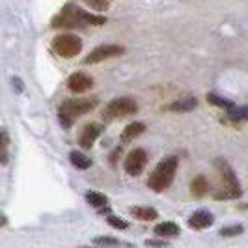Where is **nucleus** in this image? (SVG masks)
<instances>
[{
  "mask_svg": "<svg viewBox=\"0 0 248 248\" xmlns=\"http://www.w3.org/2000/svg\"><path fill=\"white\" fill-rule=\"evenodd\" d=\"M99 101L95 97H78V99H67L63 101L58 108V120L62 124L63 129H69L73 125L75 120H78L80 116H84L88 112H92L97 107Z\"/></svg>",
  "mask_w": 248,
  "mask_h": 248,
  "instance_id": "1",
  "label": "nucleus"
},
{
  "mask_svg": "<svg viewBox=\"0 0 248 248\" xmlns=\"http://www.w3.org/2000/svg\"><path fill=\"white\" fill-rule=\"evenodd\" d=\"M177 166H179V159H177L175 155H170V157L162 159V161L153 168V172L149 174L148 186L153 192H162V190H166L168 186L172 185V181H174Z\"/></svg>",
  "mask_w": 248,
  "mask_h": 248,
  "instance_id": "2",
  "label": "nucleus"
},
{
  "mask_svg": "<svg viewBox=\"0 0 248 248\" xmlns=\"http://www.w3.org/2000/svg\"><path fill=\"white\" fill-rule=\"evenodd\" d=\"M215 168H217L218 177H220V181H222L220 188L213 194L215 200H235V198H239V196L243 194V190H241V185H239V179H237L233 168L224 161V159H217V161H215Z\"/></svg>",
  "mask_w": 248,
  "mask_h": 248,
  "instance_id": "3",
  "label": "nucleus"
},
{
  "mask_svg": "<svg viewBox=\"0 0 248 248\" xmlns=\"http://www.w3.org/2000/svg\"><path fill=\"white\" fill-rule=\"evenodd\" d=\"M138 112V103L133 97H116L103 108V120L114 122L120 118H127Z\"/></svg>",
  "mask_w": 248,
  "mask_h": 248,
  "instance_id": "4",
  "label": "nucleus"
},
{
  "mask_svg": "<svg viewBox=\"0 0 248 248\" xmlns=\"http://www.w3.org/2000/svg\"><path fill=\"white\" fill-rule=\"evenodd\" d=\"M52 50L60 58H73L82 50V39L73 34H60L52 39Z\"/></svg>",
  "mask_w": 248,
  "mask_h": 248,
  "instance_id": "5",
  "label": "nucleus"
},
{
  "mask_svg": "<svg viewBox=\"0 0 248 248\" xmlns=\"http://www.w3.org/2000/svg\"><path fill=\"white\" fill-rule=\"evenodd\" d=\"M52 28H82V17H80V8H77L73 4H65L63 10L52 19L50 23Z\"/></svg>",
  "mask_w": 248,
  "mask_h": 248,
  "instance_id": "6",
  "label": "nucleus"
},
{
  "mask_svg": "<svg viewBox=\"0 0 248 248\" xmlns=\"http://www.w3.org/2000/svg\"><path fill=\"white\" fill-rule=\"evenodd\" d=\"M125 52V47L122 45H101V47H95L84 58V63L86 65H92V63H99L103 60H110V58H116V56H122Z\"/></svg>",
  "mask_w": 248,
  "mask_h": 248,
  "instance_id": "7",
  "label": "nucleus"
},
{
  "mask_svg": "<svg viewBox=\"0 0 248 248\" xmlns=\"http://www.w3.org/2000/svg\"><path fill=\"white\" fill-rule=\"evenodd\" d=\"M146 164H148V153L142 148H137L127 155V159L124 162V168L129 175H135L137 177V175H140L144 172Z\"/></svg>",
  "mask_w": 248,
  "mask_h": 248,
  "instance_id": "8",
  "label": "nucleus"
},
{
  "mask_svg": "<svg viewBox=\"0 0 248 248\" xmlns=\"http://www.w3.org/2000/svg\"><path fill=\"white\" fill-rule=\"evenodd\" d=\"M101 133H103V125L99 124H88L84 129H82V133H80V137H78V144H80V148L82 149H90L93 144H95V140L101 137Z\"/></svg>",
  "mask_w": 248,
  "mask_h": 248,
  "instance_id": "9",
  "label": "nucleus"
},
{
  "mask_svg": "<svg viewBox=\"0 0 248 248\" xmlns=\"http://www.w3.org/2000/svg\"><path fill=\"white\" fill-rule=\"evenodd\" d=\"M93 86V78L86 73H75L67 78V88L73 93H84Z\"/></svg>",
  "mask_w": 248,
  "mask_h": 248,
  "instance_id": "10",
  "label": "nucleus"
},
{
  "mask_svg": "<svg viewBox=\"0 0 248 248\" xmlns=\"http://www.w3.org/2000/svg\"><path fill=\"white\" fill-rule=\"evenodd\" d=\"M213 222H215V217L209 211H203V209L194 211L188 218V226L192 230H205V228L213 226Z\"/></svg>",
  "mask_w": 248,
  "mask_h": 248,
  "instance_id": "11",
  "label": "nucleus"
},
{
  "mask_svg": "<svg viewBox=\"0 0 248 248\" xmlns=\"http://www.w3.org/2000/svg\"><path fill=\"white\" fill-rule=\"evenodd\" d=\"M146 131V125L142 124V122H133V124H129L125 127L124 131H122V142L124 144H129V142H133L135 138H138L142 133Z\"/></svg>",
  "mask_w": 248,
  "mask_h": 248,
  "instance_id": "12",
  "label": "nucleus"
},
{
  "mask_svg": "<svg viewBox=\"0 0 248 248\" xmlns=\"http://www.w3.org/2000/svg\"><path fill=\"white\" fill-rule=\"evenodd\" d=\"M86 202L92 207H95L97 211H107L108 209V198L105 194H101V192H95V190L86 192Z\"/></svg>",
  "mask_w": 248,
  "mask_h": 248,
  "instance_id": "13",
  "label": "nucleus"
},
{
  "mask_svg": "<svg viewBox=\"0 0 248 248\" xmlns=\"http://www.w3.org/2000/svg\"><path fill=\"white\" fill-rule=\"evenodd\" d=\"M153 233L159 237H175L181 233V228L175 222H161L153 228Z\"/></svg>",
  "mask_w": 248,
  "mask_h": 248,
  "instance_id": "14",
  "label": "nucleus"
},
{
  "mask_svg": "<svg viewBox=\"0 0 248 248\" xmlns=\"http://www.w3.org/2000/svg\"><path fill=\"white\" fill-rule=\"evenodd\" d=\"M209 192V183H207V179L203 177V175H198V177H194L192 181H190V194L194 196V198H202V196H205Z\"/></svg>",
  "mask_w": 248,
  "mask_h": 248,
  "instance_id": "15",
  "label": "nucleus"
},
{
  "mask_svg": "<svg viewBox=\"0 0 248 248\" xmlns=\"http://www.w3.org/2000/svg\"><path fill=\"white\" fill-rule=\"evenodd\" d=\"M129 213H131L135 218L142 220V222H151V220L159 218V213L155 211L153 207H131Z\"/></svg>",
  "mask_w": 248,
  "mask_h": 248,
  "instance_id": "16",
  "label": "nucleus"
},
{
  "mask_svg": "<svg viewBox=\"0 0 248 248\" xmlns=\"http://www.w3.org/2000/svg\"><path fill=\"white\" fill-rule=\"evenodd\" d=\"M198 107V99L196 97H185V99H179L172 103L170 107H168V110L172 112H190L194 110Z\"/></svg>",
  "mask_w": 248,
  "mask_h": 248,
  "instance_id": "17",
  "label": "nucleus"
},
{
  "mask_svg": "<svg viewBox=\"0 0 248 248\" xmlns=\"http://www.w3.org/2000/svg\"><path fill=\"white\" fill-rule=\"evenodd\" d=\"M80 17H82V23L84 26H103L107 25V17L105 15H95V13H88L84 10H80Z\"/></svg>",
  "mask_w": 248,
  "mask_h": 248,
  "instance_id": "18",
  "label": "nucleus"
},
{
  "mask_svg": "<svg viewBox=\"0 0 248 248\" xmlns=\"http://www.w3.org/2000/svg\"><path fill=\"white\" fill-rule=\"evenodd\" d=\"M69 159H71V164L77 166V168H80V170H86L92 166V159H88L84 153H80V151H71L69 153Z\"/></svg>",
  "mask_w": 248,
  "mask_h": 248,
  "instance_id": "19",
  "label": "nucleus"
},
{
  "mask_svg": "<svg viewBox=\"0 0 248 248\" xmlns=\"http://www.w3.org/2000/svg\"><path fill=\"white\" fill-rule=\"evenodd\" d=\"M207 101H209L211 105H217V107H220V108H228V110L235 108V105H233L232 101L224 99V97H218V95H215V93H207Z\"/></svg>",
  "mask_w": 248,
  "mask_h": 248,
  "instance_id": "20",
  "label": "nucleus"
},
{
  "mask_svg": "<svg viewBox=\"0 0 248 248\" xmlns=\"http://www.w3.org/2000/svg\"><path fill=\"white\" fill-rule=\"evenodd\" d=\"M243 232H245V226L235 224V226H226L218 233H220V237H237V235H241Z\"/></svg>",
  "mask_w": 248,
  "mask_h": 248,
  "instance_id": "21",
  "label": "nucleus"
},
{
  "mask_svg": "<svg viewBox=\"0 0 248 248\" xmlns=\"http://www.w3.org/2000/svg\"><path fill=\"white\" fill-rule=\"evenodd\" d=\"M93 245H101V247H118L122 245L120 239H114V237H95L93 239Z\"/></svg>",
  "mask_w": 248,
  "mask_h": 248,
  "instance_id": "22",
  "label": "nucleus"
},
{
  "mask_svg": "<svg viewBox=\"0 0 248 248\" xmlns=\"http://www.w3.org/2000/svg\"><path fill=\"white\" fill-rule=\"evenodd\" d=\"M86 6H90L92 10H97V12H107L108 10V0H82Z\"/></svg>",
  "mask_w": 248,
  "mask_h": 248,
  "instance_id": "23",
  "label": "nucleus"
},
{
  "mask_svg": "<svg viewBox=\"0 0 248 248\" xmlns=\"http://www.w3.org/2000/svg\"><path fill=\"white\" fill-rule=\"evenodd\" d=\"M107 222L110 224L112 228H116V230H127V228H129V224L125 222V220L114 217V215H108V217H107Z\"/></svg>",
  "mask_w": 248,
  "mask_h": 248,
  "instance_id": "24",
  "label": "nucleus"
},
{
  "mask_svg": "<svg viewBox=\"0 0 248 248\" xmlns=\"http://www.w3.org/2000/svg\"><path fill=\"white\" fill-rule=\"evenodd\" d=\"M146 245H148V247H166L168 241H164V239H148Z\"/></svg>",
  "mask_w": 248,
  "mask_h": 248,
  "instance_id": "25",
  "label": "nucleus"
},
{
  "mask_svg": "<svg viewBox=\"0 0 248 248\" xmlns=\"http://www.w3.org/2000/svg\"><path fill=\"white\" fill-rule=\"evenodd\" d=\"M8 146H10V138H8V131H2V153H8Z\"/></svg>",
  "mask_w": 248,
  "mask_h": 248,
  "instance_id": "26",
  "label": "nucleus"
},
{
  "mask_svg": "<svg viewBox=\"0 0 248 248\" xmlns=\"http://www.w3.org/2000/svg\"><path fill=\"white\" fill-rule=\"evenodd\" d=\"M13 88H15V90H17V92H19V93H21V92H23V90H25V86H23V80H21V78H17V77H15V78H13Z\"/></svg>",
  "mask_w": 248,
  "mask_h": 248,
  "instance_id": "27",
  "label": "nucleus"
},
{
  "mask_svg": "<svg viewBox=\"0 0 248 248\" xmlns=\"http://www.w3.org/2000/svg\"><path fill=\"white\" fill-rule=\"evenodd\" d=\"M120 153H122V148H118V149H116V151H114V153H112V155H110V162H112V164H116V161H118L116 157H118Z\"/></svg>",
  "mask_w": 248,
  "mask_h": 248,
  "instance_id": "28",
  "label": "nucleus"
}]
</instances>
